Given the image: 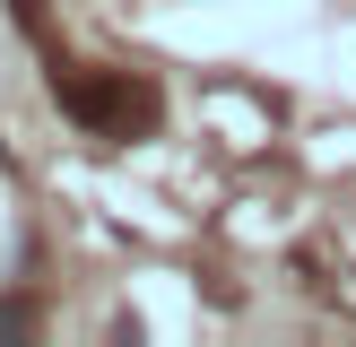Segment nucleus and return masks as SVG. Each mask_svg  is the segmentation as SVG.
<instances>
[{
	"mask_svg": "<svg viewBox=\"0 0 356 347\" xmlns=\"http://www.w3.org/2000/svg\"><path fill=\"white\" fill-rule=\"evenodd\" d=\"M52 104L70 121H87V130H104V139H122L131 121H156V96L131 87L122 69H52Z\"/></svg>",
	"mask_w": 356,
	"mask_h": 347,
	"instance_id": "1",
	"label": "nucleus"
},
{
	"mask_svg": "<svg viewBox=\"0 0 356 347\" xmlns=\"http://www.w3.org/2000/svg\"><path fill=\"white\" fill-rule=\"evenodd\" d=\"M0 339H35V304H0Z\"/></svg>",
	"mask_w": 356,
	"mask_h": 347,
	"instance_id": "2",
	"label": "nucleus"
}]
</instances>
